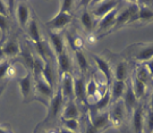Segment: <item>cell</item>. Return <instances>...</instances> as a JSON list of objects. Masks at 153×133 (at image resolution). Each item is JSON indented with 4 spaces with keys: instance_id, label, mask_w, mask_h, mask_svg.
Wrapping results in <instances>:
<instances>
[{
    "instance_id": "1",
    "label": "cell",
    "mask_w": 153,
    "mask_h": 133,
    "mask_svg": "<svg viewBox=\"0 0 153 133\" xmlns=\"http://www.w3.org/2000/svg\"><path fill=\"white\" fill-rule=\"evenodd\" d=\"M120 57L129 63L144 64L153 58V42H137L131 44L121 51Z\"/></svg>"
},
{
    "instance_id": "2",
    "label": "cell",
    "mask_w": 153,
    "mask_h": 133,
    "mask_svg": "<svg viewBox=\"0 0 153 133\" xmlns=\"http://www.w3.org/2000/svg\"><path fill=\"white\" fill-rule=\"evenodd\" d=\"M65 104L66 99L61 94L60 90L57 89L55 96L52 97L49 106L47 107L48 108V114H47L43 122H41V124H43V125H58L61 118V114L64 111Z\"/></svg>"
},
{
    "instance_id": "3",
    "label": "cell",
    "mask_w": 153,
    "mask_h": 133,
    "mask_svg": "<svg viewBox=\"0 0 153 133\" xmlns=\"http://www.w3.org/2000/svg\"><path fill=\"white\" fill-rule=\"evenodd\" d=\"M88 5H90V1H81V4H78V8L75 14V18L78 19L81 28L88 35L95 32L99 22L92 15V13L88 10Z\"/></svg>"
},
{
    "instance_id": "4",
    "label": "cell",
    "mask_w": 153,
    "mask_h": 133,
    "mask_svg": "<svg viewBox=\"0 0 153 133\" xmlns=\"http://www.w3.org/2000/svg\"><path fill=\"white\" fill-rule=\"evenodd\" d=\"M109 120L111 123V126L119 129L123 131V129L126 126L128 128V122H129V116L127 114L126 107L123 102V100H118L116 102H112L110 105L109 109Z\"/></svg>"
},
{
    "instance_id": "5",
    "label": "cell",
    "mask_w": 153,
    "mask_h": 133,
    "mask_svg": "<svg viewBox=\"0 0 153 133\" xmlns=\"http://www.w3.org/2000/svg\"><path fill=\"white\" fill-rule=\"evenodd\" d=\"M2 40V52L5 55V58L8 61H16L21 55L22 49V41L19 40V35L16 31H11L10 33Z\"/></svg>"
},
{
    "instance_id": "6",
    "label": "cell",
    "mask_w": 153,
    "mask_h": 133,
    "mask_svg": "<svg viewBox=\"0 0 153 133\" xmlns=\"http://www.w3.org/2000/svg\"><path fill=\"white\" fill-rule=\"evenodd\" d=\"M90 57L92 58L93 63L95 65V69L99 73H101L104 76L108 87L111 85L114 81V75H112V61L109 56L97 55V54H91Z\"/></svg>"
},
{
    "instance_id": "7",
    "label": "cell",
    "mask_w": 153,
    "mask_h": 133,
    "mask_svg": "<svg viewBox=\"0 0 153 133\" xmlns=\"http://www.w3.org/2000/svg\"><path fill=\"white\" fill-rule=\"evenodd\" d=\"M19 91L22 94V100L24 104L32 102L35 98V84L32 73L27 72L24 76H21L17 80Z\"/></svg>"
},
{
    "instance_id": "8",
    "label": "cell",
    "mask_w": 153,
    "mask_h": 133,
    "mask_svg": "<svg viewBox=\"0 0 153 133\" xmlns=\"http://www.w3.org/2000/svg\"><path fill=\"white\" fill-rule=\"evenodd\" d=\"M86 80L88 76L82 73L74 71L73 73V82H74V100L78 105L85 106L86 104Z\"/></svg>"
},
{
    "instance_id": "9",
    "label": "cell",
    "mask_w": 153,
    "mask_h": 133,
    "mask_svg": "<svg viewBox=\"0 0 153 133\" xmlns=\"http://www.w3.org/2000/svg\"><path fill=\"white\" fill-rule=\"evenodd\" d=\"M34 84H35V98H34V100H36L45 107H48L52 97L55 96L56 91L41 76L34 78Z\"/></svg>"
},
{
    "instance_id": "10",
    "label": "cell",
    "mask_w": 153,
    "mask_h": 133,
    "mask_svg": "<svg viewBox=\"0 0 153 133\" xmlns=\"http://www.w3.org/2000/svg\"><path fill=\"white\" fill-rule=\"evenodd\" d=\"M118 8L119 7H117L116 9L111 10L105 16L102 17L101 19H99L95 32H94V35L97 37V39L105 37V35H108L109 33L112 32V28H114L116 24V18H117V15H118Z\"/></svg>"
},
{
    "instance_id": "11",
    "label": "cell",
    "mask_w": 153,
    "mask_h": 133,
    "mask_svg": "<svg viewBox=\"0 0 153 133\" xmlns=\"http://www.w3.org/2000/svg\"><path fill=\"white\" fill-rule=\"evenodd\" d=\"M75 19V16L66 14V13H60L58 11V14L53 18H51L50 21L44 24V26L47 28V31L49 32H57L61 33L64 30L67 28V26Z\"/></svg>"
},
{
    "instance_id": "12",
    "label": "cell",
    "mask_w": 153,
    "mask_h": 133,
    "mask_svg": "<svg viewBox=\"0 0 153 133\" xmlns=\"http://www.w3.org/2000/svg\"><path fill=\"white\" fill-rule=\"evenodd\" d=\"M145 122V101H140L129 117V129L131 133H144Z\"/></svg>"
},
{
    "instance_id": "13",
    "label": "cell",
    "mask_w": 153,
    "mask_h": 133,
    "mask_svg": "<svg viewBox=\"0 0 153 133\" xmlns=\"http://www.w3.org/2000/svg\"><path fill=\"white\" fill-rule=\"evenodd\" d=\"M33 9L31 8L30 4L25 2V1H19L15 4V8H14V15L17 22V25L19 26L21 30H25L27 26L28 22L32 17Z\"/></svg>"
},
{
    "instance_id": "14",
    "label": "cell",
    "mask_w": 153,
    "mask_h": 133,
    "mask_svg": "<svg viewBox=\"0 0 153 133\" xmlns=\"http://www.w3.org/2000/svg\"><path fill=\"white\" fill-rule=\"evenodd\" d=\"M24 32L26 34L25 38L31 43H36V42H40L43 39H45V35H44L43 31H42V26L40 24L39 17L36 16V14L34 11H33L32 17H31L26 28L24 30Z\"/></svg>"
},
{
    "instance_id": "15",
    "label": "cell",
    "mask_w": 153,
    "mask_h": 133,
    "mask_svg": "<svg viewBox=\"0 0 153 133\" xmlns=\"http://www.w3.org/2000/svg\"><path fill=\"white\" fill-rule=\"evenodd\" d=\"M131 71H133L131 64L128 61L124 59L123 57L115 61H112V75H114V80L116 81L126 82L128 78H131Z\"/></svg>"
},
{
    "instance_id": "16",
    "label": "cell",
    "mask_w": 153,
    "mask_h": 133,
    "mask_svg": "<svg viewBox=\"0 0 153 133\" xmlns=\"http://www.w3.org/2000/svg\"><path fill=\"white\" fill-rule=\"evenodd\" d=\"M120 1H90L88 10L97 19H101L108 13L119 7Z\"/></svg>"
},
{
    "instance_id": "17",
    "label": "cell",
    "mask_w": 153,
    "mask_h": 133,
    "mask_svg": "<svg viewBox=\"0 0 153 133\" xmlns=\"http://www.w3.org/2000/svg\"><path fill=\"white\" fill-rule=\"evenodd\" d=\"M56 65L58 69V74H73L75 71V64H74V57L71 55V50L67 49L56 57Z\"/></svg>"
},
{
    "instance_id": "18",
    "label": "cell",
    "mask_w": 153,
    "mask_h": 133,
    "mask_svg": "<svg viewBox=\"0 0 153 133\" xmlns=\"http://www.w3.org/2000/svg\"><path fill=\"white\" fill-rule=\"evenodd\" d=\"M41 78L55 91H57L58 85H59V74H58L56 61H49L44 64V67L41 73Z\"/></svg>"
},
{
    "instance_id": "19",
    "label": "cell",
    "mask_w": 153,
    "mask_h": 133,
    "mask_svg": "<svg viewBox=\"0 0 153 133\" xmlns=\"http://www.w3.org/2000/svg\"><path fill=\"white\" fill-rule=\"evenodd\" d=\"M34 54L39 56L44 63H49V61H56V55L53 50L50 46L48 39H43L40 42L36 43H31Z\"/></svg>"
},
{
    "instance_id": "20",
    "label": "cell",
    "mask_w": 153,
    "mask_h": 133,
    "mask_svg": "<svg viewBox=\"0 0 153 133\" xmlns=\"http://www.w3.org/2000/svg\"><path fill=\"white\" fill-rule=\"evenodd\" d=\"M86 111H88V108L78 105L74 99L67 100L60 120H81L83 113Z\"/></svg>"
},
{
    "instance_id": "21",
    "label": "cell",
    "mask_w": 153,
    "mask_h": 133,
    "mask_svg": "<svg viewBox=\"0 0 153 133\" xmlns=\"http://www.w3.org/2000/svg\"><path fill=\"white\" fill-rule=\"evenodd\" d=\"M74 52V64H75V71L82 73L83 75L88 76L92 68H91V61L85 54L84 50H75Z\"/></svg>"
},
{
    "instance_id": "22",
    "label": "cell",
    "mask_w": 153,
    "mask_h": 133,
    "mask_svg": "<svg viewBox=\"0 0 153 133\" xmlns=\"http://www.w3.org/2000/svg\"><path fill=\"white\" fill-rule=\"evenodd\" d=\"M47 39L49 41L51 48L55 52L56 57L62 54L68 47H67V42L64 37V33H57V32H49L47 31Z\"/></svg>"
},
{
    "instance_id": "23",
    "label": "cell",
    "mask_w": 153,
    "mask_h": 133,
    "mask_svg": "<svg viewBox=\"0 0 153 133\" xmlns=\"http://www.w3.org/2000/svg\"><path fill=\"white\" fill-rule=\"evenodd\" d=\"M123 102L126 107V111H127V114L128 116L131 117V113L134 111V109L136 108V106L138 105V100H137L136 96L134 93V90H133V87H131V78H128L126 81V90L124 92V96H123Z\"/></svg>"
},
{
    "instance_id": "24",
    "label": "cell",
    "mask_w": 153,
    "mask_h": 133,
    "mask_svg": "<svg viewBox=\"0 0 153 133\" xmlns=\"http://www.w3.org/2000/svg\"><path fill=\"white\" fill-rule=\"evenodd\" d=\"M133 67V73L142 83L145 84V87L148 88L149 92L153 91V78L151 74L149 73L148 68L144 66L143 64H136V63H131Z\"/></svg>"
},
{
    "instance_id": "25",
    "label": "cell",
    "mask_w": 153,
    "mask_h": 133,
    "mask_svg": "<svg viewBox=\"0 0 153 133\" xmlns=\"http://www.w3.org/2000/svg\"><path fill=\"white\" fill-rule=\"evenodd\" d=\"M88 118L90 122L92 123V125L94 128H97L98 130L104 132L108 128L111 126V123L109 120V111H102V113H93V111H88Z\"/></svg>"
},
{
    "instance_id": "26",
    "label": "cell",
    "mask_w": 153,
    "mask_h": 133,
    "mask_svg": "<svg viewBox=\"0 0 153 133\" xmlns=\"http://www.w3.org/2000/svg\"><path fill=\"white\" fill-rule=\"evenodd\" d=\"M58 89L61 91V94L67 100L74 99V82L73 74H61L59 75V85Z\"/></svg>"
},
{
    "instance_id": "27",
    "label": "cell",
    "mask_w": 153,
    "mask_h": 133,
    "mask_svg": "<svg viewBox=\"0 0 153 133\" xmlns=\"http://www.w3.org/2000/svg\"><path fill=\"white\" fill-rule=\"evenodd\" d=\"M15 73L16 72H15L14 61L5 59L4 61L0 63V94H1L2 90L5 88L7 81L13 78Z\"/></svg>"
},
{
    "instance_id": "28",
    "label": "cell",
    "mask_w": 153,
    "mask_h": 133,
    "mask_svg": "<svg viewBox=\"0 0 153 133\" xmlns=\"http://www.w3.org/2000/svg\"><path fill=\"white\" fill-rule=\"evenodd\" d=\"M138 5V19L137 24L144 25L153 22V4H149V1H136Z\"/></svg>"
},
{
    "instance_id": "29",
    "label": "cell",
    "mask_w": 153,
    "mask_h": 133,
    "mask_svg": "<svg viewBox=\"0 0 153 133\" xmlns=\"http://www.w3.org/2000/svg\"><path fill=\"white\" fill-rule=\"evenodd\" d=\"M131 87H133V90H134V93L136 96V98L138 101H144V99H146L149 94V90L148 88L145 87V84L142 83L138 78L134 75V73L131 71Z\"/></svg>"
},
{
    "instance_id": "30",
    "label": "cell",
    "mask_w": 153,
    "mask_h": 133,
    "mask_svg": "<svg viewBox=\"0 0 153 133\" xmlns=\"http://www.w3.org/2000/svg\"><path fill=\"white\" fill-rule=\"evenodd\" d=\"M125 90H126V82L114 80L111 85L109 87L110 96H111V104L123 99V96H124Z\"/></svg>"
},
{
    "instance_id": "31",
    "label": "cell",
    "mask_w": 153,
    "mask_h": 133,
    "mask_svg": "<svg viewBox=\"0 0 153 133\" xmlns=\"http://www.w3.org/2000/svg\"><path fill=\"white\" fill-rule=\"evenodd\" d=\"M59 126L69 130L74 133H82V122L81 120H60Z\"/></svg>"
},
{
    "instance_id": "32",
    "label": "cell",
    "mask_w": 153,
    "mask_h": 133,
    "mask_svg": "<svg viewBox=\"0 0 153 133\" xmlns=\"http://www.w3.org/2000/svg\"><path fill=\"white\" fill-rule=\"evenodd\" d=\"M14 30L13 26V18L0 15V32H1V39H5L8 34Z\"/></svg>"
},
{
    "instance_id": "33",
    "label": "cell",
    "mask_w": 153,
    "mask_h": 133,
    "mask_svg": "<svg viewBox=\"0 0 153 133\" xmlns=\"http://www.w3.org/2000/svg\"><path fill=\"white\" fill-rule=\"evenodd\" d=\"M78 8V2L77 1H71V0H64L59 1V11L60 13H66L75 16Z\"/></svg>"
},
{
    "instance_id": "34",
    "label": "cell",
    "mask_w": 153,
    "mask_h": 133,
    "mask_svg": "<svg viewBox=\"0 0 153 133\" xmlns=\"http://www.w3.org/2000/svg\"><path fill=\"white\" fill-rule=\"evenodd\" d=\"M81 122H82L83 133H103L102 131H100V130H98L97 128H94L92 125V123L90 122L88 111L83 113L82 117H81Z\"/></svg>"
},
{
    "instance_id": "35",
    "label": "cell",
    "mask_w": 153,
    "mask_h": 133,
    "mask_svg": "<svg viewBox=\"0 0 153 133\" xmlns=\"http://www.w3.org/2000/svg\"><path fill=\"white\" fill-rule=\"evenodd\" d=\"M15 4L16 1H1L0 0V15L13 18Z\"/></svg>"
},
{
    "instance_id": "36",
    "label": "cell",
    "mask_w": 153,
    "mask_h": 133,
    "mask_svg": "<svg viewBox=\"0 0 153 133\" xmlns=\"http://www.w3.org/2000/svg\"><path fill=\"white\" fill-rule=\"evenodd\" d=\"M144 133H153V109L149 107L148 104L145 105Z\"/></svg>"
},
{
    "instance_id": "37",
    "label": "cell",
    "mask_w": 153,
    "mask_h": 133,
    "mask_svg": "<svg viewBox=\"0 0 153 133\" xmlns=\"http://www.w3.org/2000/svg\"><path fill=\"white\" fill-rule=\"evenodd\" d=\"M143 65L148 68L149 73L151 74V76H152V78H153V58H151V59H150V61H148L146 63H144Z\"/></svg>"
},
{
    "instance_id": "38",
    "label": "cell",
    "mask_w": 153,
    "mask_h": 133,
    "mask_svg": "<svg viewBox=\"0 0 153 133\" xmlns=\"http://www.w3.org/2000/svg\"><path fill=\"white\" fill-rule=\"evenodd\" d=\"M11 128L8 124H0V133H9Z\"/></svg>"
},
{
    "instance_id": "39",
    "label": "cell",
    "mask_w": 153,
    "mask_h": 133,
    "mask_svg": "<svg viewBox=\"0 0 153 133\" xmlns=\"http://www.w3.org/2000/svg\"><path fill=\"white\" fill-rule=\"evenodd\" d=\"M5 59H6L5 55H4V52H2V40L0 39V63L4 61Z\"/></svg>"
},
{
    "instance_id": "40",
    "label": "cell",
    "mask_w": 153,
    "mask_h": 133,
    "mask_svg": "<svg viewBox=\"0 0 153 133\" xmlns=\"http://www.w3.org/2000/svg\"><path fill=\"white\" fill-rule=\"evenodd\" d=\"M148 106L150 107V108H152V109H153V91L151 92V93H150V96H149Z\"/></svg>"
},
{
    "instance_id": "41",
    "label": "cell",
    "mask_w": 153,
    "mask_h": 133,
    "mask_svg": "<svg viewBox=\"0 0 153 133\" xmlns=\"http://www.w3.org/2000/svg\"><path fill=\"white\" fill-rule=\"evenodd\" d=\"M59 133H74V132H71V131H69V130H66V129L59 126Z\"/></svg>"
},
{
    "instance_id": "42",
    "label": "cell",
    "mask_w": 153,
    "mask_h": 133,
    "mask_svg": "<svg viewBox=\"0 0 153 133\" xmlns=\"http://www.w3.org/2000/svg\"><path fill=\"white\" fill-rule=\"evenodd\" d=\"M33 133H38V130H36V128L34 129V131H33Z\"/></svg>"
}]
</instances>
